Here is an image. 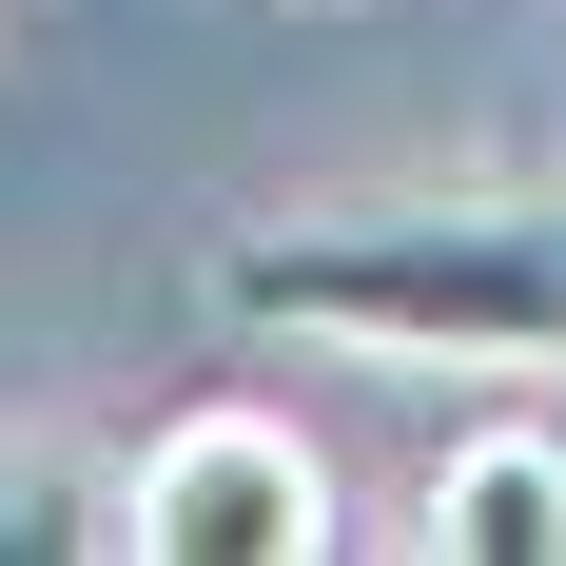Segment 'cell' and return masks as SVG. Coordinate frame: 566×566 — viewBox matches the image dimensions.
<instances>
[{
  "instance_id": "1",
  "label": "cell",
  "mask_w": 566,
  "mask_h": 566,
  "mask_svg": "<svg viewBox=\"0 0 566 566\" xmlns=\"http://www.w3.org/2000/svg\"><path fill=\"white\" fill-rule=\"evenodd\" d=\"M234 333H313L371 371H566V196H352L254 216L196 274Z\"/></svg>"
},
{
  "instance_id": "2",
  "label": "cell",
  "mask_w": 566,
  "mask_h": 566,
  "mask_svg": "<svg viewBox=\"0 0 566 566\" xmlns=\"http://www.w3.org/2000/svg\"><path fill=\"white\" fill-rule=\"evenodd\" d=\"M117 547L137 566H313L333 547V450L293 410L216 391V410H176L157 450L117 469Z\"/></svg>"
},
{
  "instance_id": "3",
  "label": "cell",
  "mask_w": 566,
  "mask_h": 566,
  "mask_svg": "<svg viewBox=\"0 0 566 566\" xmlns=\"http://www.w3.org/2000/svg\"><path fill=\"white\" fill-rule=\"evenodd\" d=\"M410 547L430 566H566V430H450Z\"/></svg>"
}]
</instances>
